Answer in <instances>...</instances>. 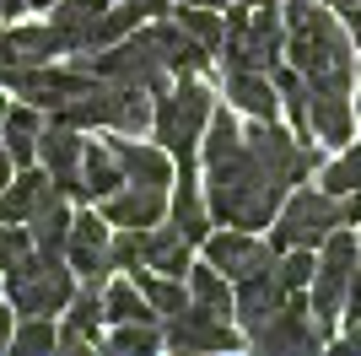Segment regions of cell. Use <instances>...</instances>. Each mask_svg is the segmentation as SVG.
Listing matches in <instances>:
<instances>
[{
	"instance_id": "6da1fadb",
	"label": "cell",
	"mask_w": 361,
	"mask_h": 356,
	"mask_svg": "<svg viewBox=\"0 0 361 356\" xmlns=\"http://www.w3.org/2000/svg\"><path fill=\"white\" fill-rule=\"evenodd\" d=\"M200 162H205V206H211L216 227H270L286 184L264 167L248 135L238 124V108H216L200 141Z\"/></svg>"
},
{
	"instance_id": "7a4b0ae2",
	"label": "cell",
	"mask_w": 361,
	"mask_h": 356,
	"mask_svg": "<svg viewBox=\"0 0 361 356\" xmlns=\"http://www.w3.org/2000/svg\"><path fill=\"white\" fill-rule=\"evenodd\" d=\"M286 65H297L307 87H356V38L324 0H286Z\"/></svg>"
},
{
	"instance_id": "3957f363",
	"label": "cell",
	"mask_w": 361,
	"mask_h": 356,
	"mask_svg": "<svg viewBox=\"0 0 361 356\" xmlns=\"http://www.w3.org/2000/svg\"><path fill=\"white\" fill-rule=\"evenodd\" d=\"M211 114H216V92L205 87L200 76H178L173 87L157 92L151 135H157V146H162V151H173V162H195Z\"/></svg>"
},
{
	"instance_id": "277c9868",
	"label": "cell",
	"mask_w": 361,
	"mask_h": 356,
	"mask_svg": "<svg viewBox=\"0 0 361 356\" xmlns=\"http://www.w3.org/2000/svg\"><path fill=\"white\" fill-rule=\"evenodd\" d=\"M286 59V22L270 0L259 6H232L221 38V65H248V71H275Z\"/></svg>"
},
{
	"instance_id": "5b68a950",
	"label": "cell",
	"mask_w": 361,
	"mask_h": 356,
	"mask_svg": "<svg viewBox=\"0 0 361 356\" xmlns=\"http://www.w3.org/2000/svg\"><path fill=\"white\" fill-rule=\"evenodd\" d=\"M6 297H11V308L22 313V319H27V313H44V319L65 313V302L75 297L71 259H65V254L32 249L16 270H6Z\"/></svg>"
},
{
	"instance_id": "8992f818",
	"label": "cell",
	"mask_w": 361,
	"mask_h": 356,
	"mask_svg": "<svg viewBox=\"0 0 361 356\" xmlns=\"http://www.w3.org/2000/svg\"><path fill=\"white\" fill-rule=\"evenodd\" d=\"M75 65L103 76V81H130V87H151V92L167 87V59L157 44V28H135L108 49H87V54H75Z\"/></svg>"
},
{
	"instance_id": "52a82bcc",
	"label": "cell",
	"mask_w": 361,
	"mask_h": 356,
	"mask_svg": "<svg viewBox=\"0 0 361 356\" xmlns=\"http://www.w3.org/2000/svg\"><path fill=\"white\" fill-rule=\"evenodd\" d=\"M356 265H361V237L350 232V227H334V232L318 243V270H313V281H307V308H313V319L329 329V335H334L340 308H345Z\"/></svg>"
},
{
	"instance_id": "ba28073f",
	"label": "cell",
	"mask_w": 361,
	"mask_h": 356,
	"mask_svg": "<svg viewBox=\"0 0 361 356\" xmlns=\"http://www.w3.org/2000/svg\"><path fill=\"white\" fill-rule=\"evenodd\" d=\"M334 227H345L340 222V200H334L329 189H302L286 194L281 200V210H275V254L281 249H318L324 237L334 232Z\"/></svg>"
},
{
	"instance_id": "9c48e42d",
	"label": "cell",
	"mask_w": 361,
	"mask_h": 356,
	"mask_svg": "<svg viewBox=\"0 0 361 356\" xmlns=\"http://www.w3.org/2000/svg\"><path fill=\"white\" fill-rule=\"evenodd\" d=\"M329 340L334 335L313 319V308H307L302 292H291L286 302H281V313H270V319L248 335L254 351H318V345H329Z\"/></svg>"
},
{
	"instance_id": "30bf717a",
	"label": "cell",
	"mask_w": 361,
	"mask_h": 356,
	"mask_svg": "<svg viewBox=\"0 0 361 356\" xmlns=\"http://www.w3.org/2000/svg\"><path fill=\"white\" fill-rule=\"evenodd\" d=\"M162 345H173V351H232V345H243V329L221 313L200 308V302H183L178 313L162 319Z\"/></svg>"
},
{
	"instance_id": "8fae6325",
	"label": "cell",
	"mask_w": 361,
	"mask_h": 356,
	"mask_svg": "<svg viewBox=\"0 0 361 356\" xmlns=\"http://www.w3.org/2000/svg\"><path fill=\"white\" fill-rule=\"evenodd\" d=\"M108 243H114V227H108L103 210H75L71 237H65V259H71L75 281H92V286L108 281V270H114Z\"/></svg>"
},
{
	"instance_id": "7c38bea8",
	"label": "cell",
	"mask_w": 361,
	"mask_h": 356,
	"mask_svg": "<svg viewBox=\"0 0 361 356\" xmlns=\"http://www.w3.org/2000/svg\"><path fill=\"white\" fill-rule=\"evenodd\" d=\"M205 259L221 270L226 281H248V275H259V270L275 265V243L254 237L248 227H221V232L205 237Z\"/></svg>"
},
{
	"instance_id": "4fadbf2b",
	"label": "cell",
	"mask_w": 361,
	"mask_h": 356,
	"mask_svg": "<svg viewBox=\"0 0 361 356\" xmlns=\"http://www.w3.org/2000/svg\"><path fill=\"white\" fill-rule=\"evenodd\" d=\"M81 157H87V141H81V130L75 124H44V135H38V162H44V173L60 184L71 200H81Z\"/></svg>"
},
{
	"instance_id": "5bb4252c",
	"label": "cell",
	"mask_w": 361,
	"mask_h": 356,
	"mask_svg": "<svg viewBox=\"0 0 361 356\" xmlns=\"http://www.w3.org/2000/svg\"><path fill=\"white\" fill-rule=\"evenodd\" d=\"M286 286H281V275H275V265L270 270H259V275H248V281H232V319H238V329H243V340L254 335L270 313H281V302H286Z\"/></svg>"
},
{
	"instance_id": "9a60e30c",
	"label": "cell",
	"mask_w": 361,
	"mask_h": 356,
	"mask_svg": "<svg viewBox=\"0 0 361 356\" xmlns=\"http://www.w3.org/2000/svg\"><path fill=\"white\" fill-rule=\"evenodd\" d=\"M221 97L238 108L243 119H275L281 114V87L270 71H248V65H226Z\"/></svg>"
},
{
	"instance_id": "2e32d148",
	"label": "cell",
	"mask_w": 361,
	"mask_h": 356,
	"mask_svg": "<svg viewBox=\"0 0 361 356\" xmlns=\"http://www.w3.org/2000/svg\"><path fill=\"white\" fill-rule=\"evenodd\" d=\"M167 222L178 227L189 243H205L216 227L211 206H205V189H200L195 178V162H178V178H173V200H167Z\"/></svg>"
},
{
	"instance_id": "e0dca14e",
	"label": "cell",
	"mask_w": 361,
	"mask_h": 356,
	"mask_svg": "<svg viewBox=\"0 0 361 356\" xmlns=\"http://www.w3.org/2000/svg\"><path fill=\"white\" fill-rule=\"evenodd\" d=\"M167 189H140V184H119V189L97 200V210L108 216V227H157L167 222Z\"/></svg>"
},
{
	"instance_id": "ac0fdd59",
	"label": "cell",
	"mask_w": 361,
	"mask_h": 356,
	"mask_svg": "<svg viewBox=\"0 0 361 356\" xmlns=\"http://www.w3.org/2000/svg\"><path fill=\"white\" fill-rule=\"evenodd\" d=\"M103 286L75 281V297L65 302V324H60V351H81V345L103 340Z\"/></svg>"
},
{
	"instance_id": "d6986e66",
	"label": "cell",
	"mask_w": 361,
	"mask_h": 356,
	"mask_svg": "<svg viewBox=\"0 0 361 356\" xmlns=\"http://www.w3.org/2000/svg\"><path fill=\"white\" fill-rule=\"evenodd\" d=\"M108 6H114V0H60V6H49V28L60 32L65 54L92 49V32H97V22H103Z\"/></svg>"
},
{
	"instance_id": "ffe728a7",
	"label": "cell",
	"mask_w": 361,
	"mask_h": 356,
	"mask_svg": "<svg viewBox=\"0 0 361 356\" xmlns=\"http://www.w3.org/2000/svg\"><path fill=\"white\" fill-rule=\"evenodd\" d=\"M54 189H60V184H54L44 167H22V178H11V184L0 189V222H22V227H27L32 210L44 206ZM60 194H65V189H60Z\"/></svg>"
},
{
	"instance_id": "44dd1931",
	"label": "cell",
	"mask_w": 361,
	"mask_h": 356,
	"mask_svg": "<svg viewBox=\"0 0 361 356\" xmlns=\"http://www.w3.org/2000/svg\"><path fill=\"white\" fill-rule=\"evenodd\" d=\"M140 265L162 270V275H189V265H195V243H189L173 222H157V227H146V259H140Z\"/></svg>"
},
{
	"instance_id": "7402d4cb",
	"label": "cell",
	"mask_w": 361,
	"mask_h": 356,
	"mask_svg": "<svg viewBox=\"0 0 361 356\" xmlns=\"http://www.w3.org/2000/svg\"><path fill=\"white\" fill-rule=\"evenodd\" d=\"M157 44H162V59H167V76H205L211 71V49L195 44L178 22H157Z\"/></svg>"
},
{
	"instance_id": "603a6c76",
	"label": "cell",
	"mask_w": 361,
	"mask_h": 356,
	"mask_svg": "<svg viewBox=\"0 0 361 356\" xmlns=\"http://www.w3.org/2000/svg\"><path fill=\"white\" fill-rule=\"evenodd\" d=\"M124 184V167L119 157H114V146L108 141H87V157H81V200H108V194Z\"/></svg>"
},
{
	"instance_id": "cb8c5ba5",
	"label": "cell",
	"mask_w": 361,
	"mask_h": 356,
	"mask_svg": "<svg viewBox=\"0 0 361 356\" xmlns=\"http://www.w3.org/2000/svg\"><path fill=\"white\" fill-rule=\"evenodd\" d=\"M71 222H75V210H71V194H49L44 206L32 210V222H27V232H32V249H44V254H65V237H71Z\"/></svg>"
},
{
	"instance_id": "d4e9b609",
	"label": "cell",
	"mask_w": 361,
	"mask_h": 356,
	"mask_svg": "<svg viewBox=\"0 0 361 356\" xmlns=\"http://www.w3.org/2000/svg\"><path fill=\"white\" fill-rule=\"evenodd\" d=\"M0 135H6V151H11V162L27 167L32 157H38V135H44V108H6V119H0Z\"/></svg>"
},
{
	"instance_id": "484cf974",
	"label": "cell",
	"mask_w": 361,
	"mask_h": 356,
	"mask_svg": "<svg viewBox=\"0 0 361 356\" xmlns=\"http://www.w3.org/2000/svg\"><path fill=\"white\" fill-rule=\"evenodd\" d=\"M103 313H108V324H157V308L146 302V292L135 286V275L103 286Z\"/></svg>"
},
{
	"instance_id": "4316f807",
	"label": "cell",
	"mask_w": 361,
	"mask_h": 356,
	"mask_svg": "<svg viewBox=\"0 0 361 356\" xmlns=\"http://www.w3.org/2000/svg\"><path fill=\"white\" fill-rule=\"evenodd\" d=\"M189 302H200V308H211V313H221V319H232V281H226L221 270L205 259V265H189Z\"/></svg>"
},
{
	"instance_id": "83f0119b",
	"label": "cell",
	"mask_w": 361,
	"mask_h": 356,
	"mask_svg": "<svg viewBox=\"0 0 361 356\" xmlns=\"http://www.w3.org/2000/svg\"><path fill=\"white\" fill-rule=\"evenodd\" d=\"M130 275H135V286L140 292H146V302L151 308H157V319H167V313H178L183 302H189V281H183V275H162V270H130Z\"/></svg>"
},
{
	"instance_id": "f1b7e54d",
	"label": "cell",
	"mask_w": 361,
	"mask_h": 356,
	"mask_svg": "<svg viewBox=\"0 0 361 356\" xmlns=\"http://www.w3.org/2000/svg\"><path fill=\"white\" fill-rule=\"evenodd\" d=\"M318 189H329L334 200H340V194H356V189H361V141L340 146L329 162H318Z\"/></svg>"
},
{
	"instance_id": "f546056e",
	"label": "cell",
	"mask_w": 361,
	"mask_h": 356,
	"mask_svg": "<svg viewBox=\"0 0 361 356\" xmlns=\"http://www.w3.org/2000/svg\"><path fill=\"white\" fill-rule=\"evenodd\" d=\"M195 44H205L211 54H221V38H226V22L221 11H211V6H178V16H173Z\"/></svg>"
},
{
	"instance_id": "4dcf8cb0",
	"label": "cell",
	"mask_w": 361,
	"mask_h": 356,
	"mask_svg": "<svg viewBox=\"0 0 361 356\" xmlns=\"http://www.w3.org/2000/svg\"><path fill=\"white\" fill-rule=\"evenodd\" d=\"M11 44H16V54H22V71L27 65H49L54 54H65V44H60V32L49 28H11Z\"/></svg>"
},
{
	"instance_id": "1f68e13d",
	"label": "cell",
	"mask_w": 361,
	"mask_h": 356,
	"mask_svg": "<svg viewBox=\"0 0 361 356\" xmlns=\"http://www.w3.org/2000/svg\"><path fill=\"white\" fill-rule=\"evenodd\" d=\"M11 351L16 356H38V351H60V329L44 313H27V324L11 329Z\"/></svg>"
},
{
	"instance_id": "d6a6232c",
	"label": "cell",
	"mask_w": 361,
	"mask_h": 356,
	"mask_svg": "<svg viewBox=\"0 0 361 356\" xmlns=\"http://www.w3.org/2000/svg\"><path fill=\"white\" fill-rule=\"evenodd\" d=\"M313 270H318V249H281L275 254V275H281L286 292H307Z\"/></svg>"
},
{
	"instance_id": "836d02e7",
	"label": "cell",
	"mask_w": 361,
	"mask_h": 356,
	"mask_svg": "<svg viewBox=\"0 0 361 356\" xmlns=\"http://www.w3.org/2000/svg\"><path fill=\"white\" fill-rule=\"evenodd\" d=\"M108 351H157L162 345V324H114L103 335Z\"/></svg>"
},
{
	"instance_id": "e575fe53",
	"label": "cell",
	"mask_w": 361,
	"mask_h": 356,
	"mask_svg": "<svg viewBox=\"0 0 361 356\" xmlns=\"http://www.w3.org/2000/svg\"><path fill=\"white\" fill-rule=\"evenodd\" d=\"M27 254H32V232H27L22 222H0V275H6V270H16Z\"/></svg>"
},
{
	"instance_id": "d590c367",
	"label": "cell",
	"mask_w": 361,
	"mask_h": 356,
	"mask_svg": "<svg viewBox=\"0 0 361 356\" xmlns=\"http://www.w3.org/2000/svg\"><path fill=\"white\" fill-rule=\"evenodd\" d=\"M345 319H361V265L350 275V292H345Z\"/></svg>"
},
{
	"instance_id": "8d00e7d4",
	"label": "cell",
	"mask_w": 361,
	"mask_h": 356,
	"mask_svg": "<svg viewBox=\"0 0 361 356\" xmlns=\"http://www.w3.org/2000/svg\"><path fill=\"white\" fill-rule=\"evenodd\" d=\"M340 345H345V351H361V319H350V324H345V335H340Z\"/></svg>"
},
{
	"instance_id": "74e56055",
	"label": "cell",
	"mask_w": 361,
	"mask_h": 356,
	"mask_svg": "<svg viewBox=\"0 0 361 356\" xmlns=\"http://www.w3.org/2000/svg\"><path fill=\"white\" fill-rule=\"evenodd\" d=\"M11 313H16V308H6V302H0V351L11 345V329H16V324H11Z\"/></svg>"
},
{
	"instance_id": "f35d334b",
	"label": "cell",
	"mask_w": 361,
	"mask_h": 356,
	"mask_svg": "<svg viewBox=\"0 0 361 356\" xmlns=\"http://www.w3.org/2000/svg\"><path fill=\"white\" fill-rule=\"evenodd\" d=\"M345 28H350V38H356V49H361V0L345 6Z\"/></svg>"
},
{
	"instance_id": "ab89813d",
	"label": "cell",
	"mask_w": 361,
	"mask_h": 356,
	"mask_svg": "<svg viewBox=\"0 0 361 356\" xmlns=\"http://www.w3.org/2000/svg\"><path fill=\"white\" fill-rule=\"evenodd\" d=\"M27 11V0H0V22H11V16Z\"/></svg>"
},
{
	"instance_id": "60d3db41",
	"label": "cell",
	"mask_w": 361,
	"mask_h": 356,
	"mask_svg": "<svg viewBox=\"0 0 361 356\" xmlns=\"http://www.w3.org/2000/svg\"><path fill=\"white\" fill-rule=\"evenodd\" d=\"M11 167H16V162H11V151L0 146V189H6V184H11Z\"/></svg>"
},
{
	"instance_id": "b9f144b4",
	"label": "cell",
	"mask_w": 361,
	"mask_h": 356,
	"mask_svg": "<svg viewBox=\"0 0 361 356\" xmlns=\"http://www.w3.org/2000/svg\"><path fill=\"white\" fill-rule=\"evenodd\" d=\"M173 6H211V11H226L232 0H173Z\"/></svg>"
},
{
	"instance_id": "7bdbcfd3",
	"label": "cell",
	"mask_w": 361,
	"mask_h": 356,
	"mask_svg": "<svg viewBox=\"0 0 361 356\" xmlns=\"http://www.w3.org/2000/svg\"><path fill=\"white\" fill-rule=\"evenodd\" d=\"M32 11H49V6H60V0H27Z\"/></svg>"
},
{
	"instance_id": "ee69618b",
	"label": "cell",
	"mask_w": 361,
	"mask_h": 356,
	"mask_svg": "<svg viewBox=\"0 0 361 356\" xmlns=\"http://www.w3.org/2000/svg\"><path fill=\"white\" fill-rule=\"evenodd\" d=\"M6 108H11V103H6V92H0V119H6Z\"/></svg>"
},
{
	"instance_id": "f6af8a7d",
	"label": "cell",
	"mask_w": 361,
	"mask_h": 356,
	"mask_svg": "<svg viewBox=\"0 0 361 356\" xmlns=\"http://www.w3.org/2000/svg\"><path fill=\"white\" fill-rule=\"evenodd\" d=\"M232 6H259V0H232Z\"/></svg>"
}]
</instances>
